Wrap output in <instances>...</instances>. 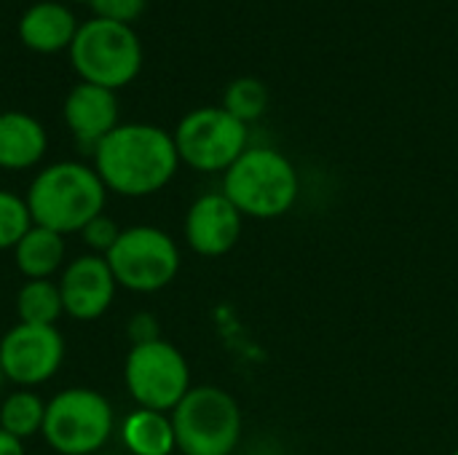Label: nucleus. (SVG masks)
<instances>
[{"mask_svg": "<svg viewBox=\"0 0 458 455\" xmlns=\"http://www.w3.org/2000/svg\"><path fill=\"white\" fill-rule=\"evenodd\" d=\"M91 166L107 193L145 198L164 190L182 164L172 131L145 121H126L91 150Z\"/></svg>", "mask_w": 458, "mask_h": 455, "instance_id": "nucleus-1", "label": "nucleus"}, {"mask_svg": "<svg viewBox=\"0 0 458 455\" xmlns=\"http://www.w3.org/2000/svg\"><path fill=\"white\" fill-rule=\"evenodd\" d=\"M24 201L35 225L70 236L81 233L94 217L105 215L107 188L91 164L54 161L35 172Z\"/></svg>", "mask_w": 458, "mask_h": 455, "instance_id": "nucleus-2", "label": "nucleus"}, {"mask_svg": "<svg viewBox=\"0 0 458 455\" xmlns=\"http://www.w3.org/2000/svg\"><path fill=\"white\" fill-rule=\"evenodd\" d=\"M223 196L252 220H276L293 212L301 196L295 164L276 147L250 145L225 172Z\"/></svg>", "mask_w": 458, "mask_h": 455, "instance_id": "nucleus-3", "label": "nucleus"}, {"mask_svg": "<svg viewBox=\"0 0 458 455\" xmlns=\"http://www.w3.org/2000/svg\"><path fill=\"white\" fill-rule=\"evenodd\" d=\"M70 64L83 83L118 91L142 72L145 51L131 24L89 16L81 21L70 48Z\"/></svg>", "mask_w": 458, "mask_h": 455, "instance_id": "nucleus-4", "label": "nucleus"}, {"mask_svg": "<svg viewBox=\"0 0 458 455\" xmlns=\"http://www.w3.org/2000/svg\"><path fill=\"white\" fill-rule=\"evenodd\" d=\"M169 416L180 455H233L244 434V413L220 386H193Z\"/></svg>", "mask_w": 458, "mask_h": 455, "instance_id": "nucleus-5", "label": "nucleus"}, {"mask_svg": "<svg viewBox=\"0 0 458 455\" xmlns=\"http://www.w3.org/2000/svg\"><path fill=\"white\" fill-rule=\"evenodd\" d=\"M115 432V410L105 394L70 386L46 402L40 437L56 455H99Z\"/></svg>", "mask_w": 458, "mask_h": 455, "instance_id": "nucleus-6", "label": "nucleus"}, {"mask_svg": "<svg viewBox=\"0 0 458 455\" xmlns=\"http://www.w3.org/2000/svg\"><path fill=\"white\" fill-rule=\"evenodd\" d=\"M105 260L115 276V284L134 295L166 290L182 265L177 241L156 225L121 228V236Z\"/></svg>", "mask_w": 458, "mask_h": 455, "instance_id": "nucleus-7", "label": "nucleus"}, {"mask_svg": "<svg viewBox=\"0 0 458 455\" xmlns=\"http://www.w3.org/2000/svg\"><path fill=\"white\" fill-rule=\"evenodd\" d=\"M172 137L180 164L199 174H223L250 147V126L233 118L223 105L185 113Z\"/></svg>", "mask_w": 458, "mask_h": 455, "instance_id": "nucleus-8", "label": "nucleus"}, {"mask_svg": "<svg viewBox=\"0 0 458 455\" xmlns=\"http://www.w3.org/2000/svg\"><path fill=\"white\" fill-rule=\"evenodd\" d=\"M123 383L137 408L158 413H172L193 389L185 354L164 338L129 349Z\"/></svg>", "mask_w": 458, "mask_h": 455, "instance_id": "nucleus-9", "label": "nucleus"}, {"mask_svg": "<svg viewBox=\"0 0 458 455\" xmlns=\"http://www.w3.org/2000/svg\"><path fill=\"white\" fill-rule=\"evenodd\" d=\"M64 362V335L59 327L13 324L0 338V370L5 383L16 389H38L48 383Z\"/></svg>", "mask_w": 458, "mask_h": 455, "instance_id": "nucleus-10", "label": "nucleus"}, {"mask_svg": "<svg viewBox=\"0 0 458 455\" xmlns=\"http://www.w3.org/2000/svg\"><path fill=\"white\" fill-rule=\"evenodd\" d=\"M59 295H62V308L64 316L75 322H94L107 314V308L115 300V276L102 255L86 252L62 268L59 279Z\"/></svg>", "mask_w": 458, "mask_h": 455, "instance_id": "nucleus-11", "label": "nucleus"}, {"mask_svg": "<svg viewBox=\"0 0 458 455\" xmlns=\"http://www.w3.org/2000/svg\"><path fill=\"white\" fill-rule=\"evenodd\" d=\"M244 231V215L223 196V190L201 193L185 212L182 236L185 244L201 257L228 255Z\"/></svg>", "mask_w": 458, "mask_h": 455, "instance_id": "nucleus-12", "label": "nucleus"}, {"mask_svg": "<svg viewBox=\"0 0 458 455\" xmlns=\"http://www.w3.org/2000/svg\"><path fill=\"white\" fill-rule=\"evenodd\" d=\"M62 121L78 147L91 153L121 123L118 97L110 88L78 80L62 99Z\"/></svg>", "mask_w": 458, "mask_h": 455, "instance_id": "nucleus-13", "label": "nucleus"}, {"mask_svg": "<svg viewBox=\"0 0 458 455\" xmlns=\"http://www.w3.org/2000/svg\"><path fill=\"white\" fill-rule=\"evenodd\" d=\"M81 21L75 19L72 8L59 0H38L27 5L16 21L19 43L32 54H59L67 51Z\"/></svg>", "mask_w": 458, "mask_h": 455, "instance_id": "nucleus-14", "label": "nucleus"}, {"mask_svg": "<svg viewBox=\"0 0 458 455\" xmlns=\"http://www.w3.org/2000/svg\"><path fill=\"white\" fill-rule=\"evenodd\" d=\"M48 153L46 126L24 110L0 113V169L30 172L43 164Z\"/></svg>", "mask_w": 458, "mask_h": 455, "instance_id": "nucleus-15", "label": "nucleus"}, {"mask_svg": "<svg viewBox=\"0 0 458 455\" xmlns=\"http://www.w3.org/2000/svg\"><path fill=\"white\" fill-rule=\"evenodd\" d=\"M67 241L62 233L48 231L43 225H32L21 241L13 247V265L16 271L32 282V279H54L67 265Z\"/></svg>", "mask_w": 458, "mask_h": 455, "instance_id": "nucleus-16", "label": "nucleus"}, {"mask_svg": "<svg viewBox=\"0 0 458 455\" xmlns=\"http://www.w3.org/2000/svg\"><path fill=\"white\" fill-rule=\"evenodd\" d=\"M121 442L129 455H174L177 437L169 413L134 408L121 421Z\"/></svg>", "mask_w": 458, "mask_h": 455, "instance_id": "nucleus-17", "label": "nucleus"}, {"mask_svg": "<svg viewBox=\"0 0 458 455\" xmlns=\"http://www.w3.org/2000/svg\"><path fill=\"white\" fill-rule=\"evenodd\" d=\"M16 316H19L21 324L56 327V322L64 316L56 279H32V282H24L19 287V292H16Z\"/></svg>", "mask_w": 458, "mask_h": 455, "instance_id": "nucleus-18", "label": "nucleus"}, {"mask_svg": "<svg viewBox=\"0 0 458 455\" xmlns=\"http://www.w3.org/2000/svg\"><path fill=\"white\" fill-rule=\"evenodd\" d=\"M46 400L35 389H13L0 402V429L16 440H30L43 432Z\"/></svg>", "mask_w": 458, "mask_h": 455, "instance_id": "nucleus-19", "label": "nucleus"}, {"mask_svg": "<svg viewBox=\"0 0 458 455\" xmlns=\"http://www.w3.org/2000/svg\"><path fill=\"white\" fill-rule=\"evenodd\" d=\"M223 107L242 123H255L268 110V86L255 75H242L231 80L223 91Z\"/></svg>", "mask_w": 458, "mask_h": 455, "instance_id": "nucleus-20", "label": "nucleus"}, {"mask_svg": "<svg viewBox=\"0 0 458 455\" xmlns=\"http://www.w3.org/2000/svg\"><path fill=\"white\" fill-rule=\"evenodd\" d=\"M32 215L24 196L0 188V252H13L21 236L32 228Z\"/></svg>", "mask_w": 458, "mask_h": 455, "instance_id": "nucleus-21", "label": "nucleus"}, {"mask_svg": "<svg viewBox=\"0 0 458 455\" xmlns=\"http://www.w3.org/2000/svg\"><path fill=\"white\" fill-rule=\"evenodd\" d=\"M83 3L89 5L91 16L121 21V24H134L148 8V0H83Z\"/></svg>", "mask_w": 458, "mask_h": 455, "instance_id": "nucleus-22", "label": "nucleus"}, {"mask_svg": "<svg viewBox=\"0 0 458 455\" xmlns=\"http://www.w3.org/2000/svg\"><path fill=\"white\" fill-rule=\"evenodd\" d=\"M118 236H121V228H118V223H115L113 217H107V215L94 217V220L81 231L83 244H86L94 255H102V257L113 249V244L118 241Z\"/></svg>", "mask_w": 458, "mask_h": 455, "instance_id": "nucleus-23", "label": "nucleus"}, {"mask_svg": "<svg viewBox=\"0 0 458 455\" xmlns=\"http://www.w3.org/2000/svg\"><path fill=\"white\" fill-rule=\"evenodd\" d=\"M126 335L131 341V346H140V343H150V341H158L161 338V330H158V319L148 311H140L129 319V327H126Z\"/></svg>", "mask_w": 458, "mask_h": 455, "instance_id": "nucleus-24", "label": "nucleus"}, {"mask_svg": "<svg viewBox=\"0 0 458 455\" xmlns=\"http://www.w3.org/2000/svg\"><path fill=\"white\" fill-rule=\"evenodd\" d=\"M0 455H27V451H24L21 440H16V437H11L8 432L0 429Z\"/></svg>", "mask_w": 458, "mask_h": 455, "instance_id": "nucleus-25", "label": "nucleus"}, {"mask_svg": "<svg viewBox=\"0 0 458 455\" xmlns=\"http://www.w3.org/2000/svg\"><path fill=\"white\" fill-rule=\"evenodd\" d=\"M3 383H5V378H3V370H0V392H3Z\"/></svg>", "mask_w": 458, "mask_h": 455, "instance_id": "nucleus-26", "label": "nucleus"}, {"mask_svg": "<svg viewBox=\"0 0 458 455\" xmlns=\"http://www.w3.org/2000/svg\"><path fill=\"white\" fill-rule=\"evenodd\" d=\"M451 455H458V448H456V451H454V453H451Z\"/></svg>", "mask_w": 458, "mask_h": 455, "instance_id": "nucleus-27", "label": "nucleus"}, {"mask_svg": "<svg viewBox=\"0 0 458 455\" xmlns=\"http://www.w3.org/2000/svg\"><path fill=\"white\" fill-rule=\"evenodd\" d=\"M99 455H102V453H99Z\"/></svg>", "mask_w": 458, "mask_h": 455, "instance_id": "nucleus-28", "label": "nucleus"}]
</instances>
